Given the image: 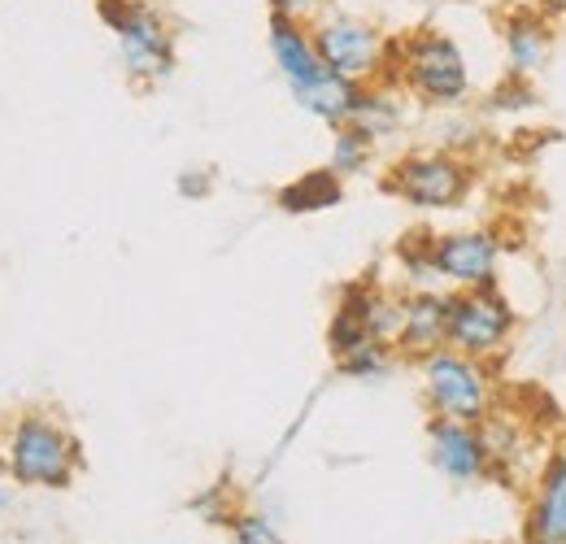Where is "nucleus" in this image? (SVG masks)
Masks as SVG:
<instances>
[{"instance_id":"f257e3e1","label":"nucleus","mask_w":566,"mask_h":544,"mask_svg":"<svg viewBox=\"0 0 566 544\" xmlns=\"http://www.w3.org/2000/svg\"><path fill=\"white\" fill-rule=\"evenodd\" d=\"M388 83L427 109H458L475 96V74L467 49L444 27H415L392 40Z\"/></svg>"},{"instance_id":"f03ea898","label":"nucleus","mask_w":566,"mask_h":544,"mask_svg":"<svg viewBox=\"0 0 566 544\" xmlns=\"http://www.w3.org/2000/svg\"><path fill=\"white\" fill-rule=\"evenodd\" d=\"M96 18L118 40L123 70L136 87H157L179 66V31L157 0H96Z\"/></svg>"},{"instance_id":"7ed1b4c3","label":"nucleus","mask_w":566,"mask_h":544,"mask_svg":"<svg viewBox=\"0 0 566 544\" xmlns=\"http://www.w3.org/2000/svg\"><path fill=\"white\" fill-rule=\"evenodd\" d=\"M419 366L423 401L431 418H458V422H484L501 406V379L493 362L467 357L458 348H436Z\"/></svg>"},{"instance_id":"20e7f679","label":"nucleus","mask_w":566,"mask_h":544,"mask_svg":"<svg viewBox=\"0 0 566 544\" xmlns=\"http://www.w3.org/2000/svg\"><path fill=\"white\" fill-rule=\"evenodd\" d=\"M314 49L323 57V66L340 79L354 83H379L388 79V62H392V40L379 22L349 13V9H323L314 22Z\"/></svg>"},{"instance_id":"39448f33","label":"nucleus","mask_w":566,"mask_h":544,"mask_svg":"<svg viewBox=\"0 0 566 544\" xmlns=\"http://www.w3.org/2000/svg\"><path fill=\"white\" fill-rule=\"evenodd\" d=\"M384 188L397 201L427 209V213H449L462 209L475 192V166L449 148H415L397 157L384 175Z\"/></svg>"},{"instance_id":"423d86ee","label":"nucleus","mask_w":566,"mask_h":544,"mask_svg":"<svg viewBox=\"0 0 566 544\" xmlns=\"http://www.w3.org/2000/svg\"><path fill=\"white\" fill-rule=\"evenodd\" d=\"M83 449L71 431L49 414H22L4 440V467L18 483L31 488H71Z\"/></svg>"},{"instance_id":"0eeeda50","label":"nucleus","mask_w":566,"mask_h":544,"mask_svg":"<svg viewBox=\"0 0 566 544\" xmlns=\"http://www.w3.org/2000/svg\"><path fill=\"white\" fill-rule=\"evenodd\" d=\"M514 327H518V314H514L510 296L501 292V283L449 292V348L496 366L510 353Z\"/></svg>"},{"instance_id":"6e6552de","label":"nucleus","mask_w":566,"mask_h":544,"mask_svg":"<svg viewBox=\"0 0 566 544\" xmlns=\"http://www.w3.org/2000/svg\"><path fill=\"white\" fill-rule=\"evenodd\" d=\"M505 258V240L493 227H458V231H436L431 236V262L440 283H449V292L458 287H496Z\"/></svg>"},{"instance_id":"1a4fd4ad","label":"nucleus","mask_w":566,"mask_h":544,"mask_svg":"<svg viewBox=\"0 0 566 544\" xmlns=\"http://www.w3.org/2000/svg\"><path fill=\"white\" fill-rule=\"evenodd\" d=\"M427 462L436 475H444L458 488L489 483L493 475V453L484 440L480 422H458V418H427Z\"/></svg>"},{"instance_id":"9d476101","label":"nucleus","mask_w":566,"mask_h":544,"mask_svg":"<svg viewBox=\"0 0 566 544\" xmlns=\"http://www.w3.org/2000/svg\"><path fill=\"white\" fill-rule=\"evenodd\" d=\"M501 53H505V74L514 79H536L554 62L558 44V22L545 13V4H510L496 18Z\"/></svg>"},{"instance_id":"9b49d317","label":"nucleus","mask_w":566,"mask_h":544,"mask_svg":"<svg viewBox=\"0 0 566 544\" xmlns=\"http://www.w3.org/2000/svg\"><path fill=\"white\" fill-rule=\"evenodd\" d=\"M518 544H566V440L541 458L532 475Z\"/></svg>"},{"instance_id":"f8f14e48","label":"nucleus","mask_w":566,"mask_h":544,"mask_svg":"<svg viewBox=\"0 0 566 544\" xmlns=\"http://www.w3.org/2000/svg\"><path fill=\"white\" fill-rule=\"evenodd\" d=\"M449 344V292L440 287H410L406 292V318H401V336L397 353L406 362H423L427 353Z\"/></svg>"},{"instance_id":"ddd939ff","label":"nucleus","mask_w":566,"mask_h":544,"mask_svg":"<svg viewBox=\"0 0 566 544\" xmlns=\"http://www.w3.org/2000/svg\"><path fill=\"white\" fill-rule=\"evenodd\" d=\"M266 49H271V62H275V70H280L283 83H287L292 92H296V87H310V83H318V79L327 74L318 49H314L310 22L271 13V18H266Z\"/></svg>"},{"instance_id":"4468645a","label":"nucleus","mask_w":566,"mask_h":544,"mask_svg":"<svg viewBox=\"0 0 566 544\" xmlns=\"http://www.w3.org/2000/svg\"><path fill=\"white\" fill-rule=\"evenodd\" d=\"M357 92H361V83L354 79H340V74H323L318 83H310V87H296L292 92V101L301 105V114H310L314 123H323V127H345L349 118H354V105H357Z\"/></svg>"},{"instance_id":"2eb2a0df","label":"nucleus","mask_w":566,"mask_h":544,"mask_svg":"<svg viewBox=\"0 0 566 544\" xmlns=\"http://www.w3.org/2000/svg\"><path fill=\"white\" fill-rule=\"evenodd\" d=\"M349 123L361 127L366 136H375V139L397 136L401 123H406V92H401L397 83H388V79H379V83H361L354 118H349Z\"/></svg>"},{"instance_id":"dca6fc26","label":"nucleus","mask_w":566,"mask_h":544,"mask_svg":"<svg viewBox=\"0 0 566 544\" xmlns=\"http://www.w3.org/2000/svg\"><path fill=\"white\" fill-rule=\"evenodd\" d=\"M275 201H280L283 213H323V209H336V205L345 201V179L332 166L305 170L301 179L283 184Z\"/></svg>"},{"instance_id":"f3484780","label":"nucleus","mask_w":566,"mask_h":544,"mask_svg":"<svg viewBox=\"0 0 566 544\" xmlns=\"http://www.w3.org/2000/svg\"><path fill=\"white\" fill-rule=\"evenodd\" d=\"M361 344H370V327L361 318V305H357L354 287H345L340 301H336V314L327 323V348H332V357H349Z\"/></svg>"},{"instance_id":"a211bd4d","label":"nucleus","mask_w":566,"mask_h":544,"mask_svg":"<svg viewBox=\"0 0 566 544\" xmlns=\"http://www.w3.org/2000/svg\"><path fill=\"white\" fill-rule=\"evenodd\" d=\"M375 144H379L375 136H366L361 127L345 123V127L332 132V157H327V166H332L340 179H354V175H361V170L375 161Z\"/></svg>"},{"instance_id":"6ab92c4d","label":"nucleus","mask_w":566,"mask_h":544,"mask_svg":"<svg viewBox=\"0 0 566 544\" xmlns=\"http://www.w3.org/2000/svg\"><path fill=\"white\" fill-rule=\"evenodd\" d=\"M397 362H401L397 344L370 341V344H361V348H354L349 357H336V370H340L345 379H361V384H370V379H384Z\"/></svg>"},{"instance_id":"aec40b11","label":"nucleus","mask_w":566,"mask_h":544,"mask_svg":"<svg viewBox=\"0 0 566 544\" xmlns=\"http://www.w3.org/2000/svg\"><path fill=\"white\" fill-rule=\"evenodd\" d=\"M431 236L436 231H410L397 244V262H401L410 287H440V274H436V262H431Z\"/></svg>"},{"instance_id":"412c9836","label":"nucleus","mask_w":566,"mask_h":544,"mask_svg":"<svg viewBox=\"0 0 566 544\" xmlns=\"http://www.w3.org/2000/svg\"><path fill=\"white\" fill-rule=\"evenodd\" d=\"M541 96H536V79H514L505 74L496 83V92L489 96V109H501V114H518V109H532Z\"/></svg>"},{"instance_id":"4be33fe9","label":"nucleus","mask_w":566,"mask_h":544,"mask_svg":"<svg viewBox=\"0 0 566 544\" xmlns=\"http://www.w3.org/2000/svg\"><path fill=\"white\" fill-rule=\"evenodd\" d=\"M227 523H231L235 544H283L280 532H275V523L262 519V514H231Z\"/></svg>"},{"instance_id":"5701e85b","label":"nucleus","mask_w":566,"mask_h":544,"mask_svg":"<svg viewBox=\"0 0 566 544\" xmlns=\"http://www.w3.org/2000/svg\"><path fill=\"white\" fill-rule=\"evenodd\" d=\"M175 188H179V197L184 201H206L213 188V175L210 170H201V166H188L179 179H175Z\"/></svg>"},{"instance_id":"b1692460","label":"nucleus","mask_w":566,"mask_h":544,"mask_svg":"<svg viewBox=\"0 0 566 544\" xmlns=\"http://www.w3.org/2000/svg\"><path fill=\"white\" fill-rule=\"evenodd\" d=\"M266 9H271V13H280V18L314 22V18L327 9V0H266Z\"/></svg>"},{"instance_id":"393cba45","label":"nucleus","mask_w":566,"mask_h":544,"mask_svg":"<svg viewBox=\"0 0 566 544\" xmlns=\"http://www.w3.org/2000/svg\"><path fill=\"white\" fill-rule=\"evenodd\" d=\"M475 544H505V541H475Z\"/></svg>"},{"instance_id":"a878e982","label":"nucleus","mask_w":566,"mask_h":544,"mask_svg":"<svg viewBox=\"0 0 566 544\" xmlns=\"http://www.w3.org/2000/svg\"><path fill=\"white\" fill-rule=\"evenodd\" d=\"M0 501H4V496H0Z\"/></svg>"}]
</instances>
